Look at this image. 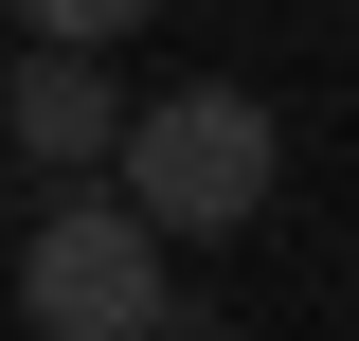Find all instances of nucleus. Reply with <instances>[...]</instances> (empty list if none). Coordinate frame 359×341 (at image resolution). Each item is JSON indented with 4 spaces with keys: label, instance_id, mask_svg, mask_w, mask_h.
<instances>
[{
    "label": "nucleus",
    "instance_id": "f257e3e1",
    "mask_svg": "<svg viewBox=\"0 0 359 341\" xmlns=\"http://www.w3.org/2000/svg\"><path fill=\"white\" fill-rule=\"evenodd\" d=\"M108 162H126V215H144V234H252L287 144H269L252 90H144Z\"/></svg>",
    "mask_w": 359,
    "mask_h": 341
},
{
    "label": "nucleus",
    "instance_id": "f03ea898",
    "mask_svg": "<svg viewBox=\"0 0 359 341\" xmlns=\"http://www.w3.org/2000/svg\"><path fill=\"white\" fill-rule=\"evenodd\" d=\"M18 323L36 341H162L180 269H162V234H144L126 198H54L36 234H18Z\"/></svg>",
    "mask_w": 359,
    "mask_h": 341
},
{
    "label": "nucleus",
    "instance_id": "7ed1b4c3",
    "mask_svg": "<svg viewBox=\"0 0 359 341\" xmlns=\"http://www.w3.org/2000/svg\"><path fill=\"white\" fill-rule=\"evenodd\" d=\"M0 126H18V162H108L126 144V90H108V54H18V90H0Z\"/></svg>",
    "mask_w": 359,
    "mask_h": 341
},
{
    "label": "nucleus",
    "instance_id": "20e7f679",
    "mask_svg": "<svg viewBox=\"0 0 359 341\" xmlns=\"http://www.w3.org/2000/svg\"><path fill=\"white\" fill-rule=\"evenodd\" d=\"M36 18V54H108V36H144V0H18Z\"/></svg>",
    "mask_w": 359,
    "mask_h": 341
}]
</instances>
